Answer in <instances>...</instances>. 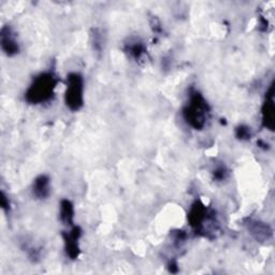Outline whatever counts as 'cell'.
Listing matches in <instances>:
<instances>
[{
	"instance_id": "6da1fadb",
	"label": "cell",
	"mask_w": 275,
	"mask_h": 275,
	"mask_svg": "<svg viewBox=\"0 0 275 275\" xmlns=\"http://www.w3.org/2000/svg\"><path fill=\"white\" fill-rule=\"evenodd\" d=\"M56 86V80L52 73H44L38 77L27 92V100L32 103H41L49 100Z\"/></svg>"
},
{
	"instance_id": "7a4b0ae2",
	"label": "cell",
	"mask_w": 275,
	"mask_h": 275,
	"mask_svg": "<svg viewBox=\"0 0 275 275\" xmlns=\"http://www.w3.org/2000/svg\"><path fill=\"white\" fill-rule=\"evenodd\" d=\"M207 113H209V109H207L205 100L199 93H194L190 98L189 104L184 110V116L187 123L194 129H200L205 125Z\"/></svg>"
},
{
	"instance_id": "3957f363",
	"label": "cell",
	"mask_w": 275,
	"mask_h": 275,
	"mask_svg": "<svg viewBox=\"0 0 275 275\" xmlns=\"http://www.w3.org/2000/svg\"><path fill=\"white\" fill-rule=\"evenodd\" d=\"M66 102L71 110L75 111L83 105V79L78 73H71L68 77Z\"/></svg>"
},
{
	"instance_id": "277c9868",
	"label": "cell",
	"mask_w": 275,
	"mask_h": 275,
	"mask_svg": "<svg viewBox=\"0 0 275 275\" xmlns=\"http://www.w3.org/2000/svg\"><path fill=\"white\" fill-rule=\"evenodd\" d=\"M33 193L40 199H44L50 194V180L45 176L39 177L33 184Z\"/></svg>"
},
{
	"instance_id": "5b68a950",
	"label": "cell",
	"mask_w": 275,
	"mask_h": 275,
	"mask_svg": "<svg viewBox=\"0 0 275 275\" xmlns=\"http://www.w3.org/2000/svg\"><path fill=\"white\" fill-rule=\"evenodd\" d=\"M8 33H9V36H5L4 33L2 32L1 42H2L3 50L6 53H8L9 55H12V54H15V53H17L18 45H17V43L15 41V38L12 36V32L10 31V29L8 30Z\"/></svg>"
},
{
	"instance_id": "8992f818",
	"label": "cell",
	"mask_w": 275,
	"mask_h": 275,
	"mask_svg": "<svg viewBox=\"0 0 275 275\" xmlns=\"http://www.w3.org/2000/svg\"><path fill=\"white\" fill-rule=\"evenodd\" d=\"M60 217L66 225H72L73 219V207L69 201H63L60 206Z\"/></svg>"
},
{
	"instance_id": "52a82bcc",
	"label": "cell",
	"mask_w": 275,
	"mask_h": 275,
	"mask_svg": "<svg viewBox=\"0 0 275 275\" xmlns=\"http://www.w3.org/2000/svg\"><path fill=\"white\" fill-rule=\"evenodd\" d=\"M273 101L272 100H267L266 102V109L264 111V122L266 124V126L268 127V128L272 129L273 128Z\"/></svg>"
}]
</instances>
